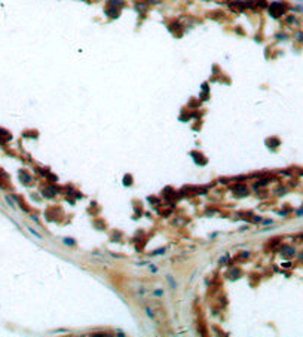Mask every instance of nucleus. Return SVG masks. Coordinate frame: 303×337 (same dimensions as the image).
I'll list each match as a JSON object with an SVG mask.
<instances>
[{
	"mask_svg": "<svg viewBox=\"0 0 303 337\" xmlns=\"http://www.w3.org/2000/svg\"><path fill=\"white\" fill-rule=\"evenodd\" d=\"M285 11H287V6H285L284 3H281V2L272 3L271 8H269V12H271V15H272L274 18H278V16L284 15L285 14Z\"/></svg>",
	"mask_w": 303,
	"mask_h": 337,
	"instance_id": "f257e3e1",
	"label": "nucleus"
},
{
	"mask_svg": "<svg viewBox=\"0 0 303 337\" xmlns=\"http://www.w3.org/2000/svg\"><path fill=\"white\" fill-rule=\"evenodd\" d=\"M296 37H297V40H299V42H303V33H297V34H296Z\"/></svg>",
	"mask_w": 303,
	"mask_h": 337,
	"instance_id": "f03ea898",
	"label": "nucleus"
},
{
	"mask_svg": "<svg viewBox=\"0 0 303 337\" xmlns=\"http://www.w3.org/2000/svg\"><path fill=\"white\" fill-rule=\"evenodd\" d=\"M149 3H159V0H147Z\"/></svg>",
	"mask_w": 303,
	"mask_h": 337,
	"instance_id": "7ed1b4c3",
	"label": "nucleus"
},
{
	"mask_svg": "<svg viewBox=\"0 0 303 337\" xmlns=\"http://www.w3.org/2000/svg\"><path fill=\"white\" fill-rule=\"evenodd\" d=\"M299 260H302V261H303V251L299 254Z\"/></svg>",
	"mask_w": 303,
	"mask_h": 337,
	"instance_id": "20e7f679",
	"label": "nucleus"
}]
</instances>
